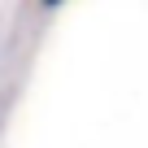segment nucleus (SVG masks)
<instances>
[{"label":"nucleus","mask_w":148,"mask_h":148,"mask_svg":"<svg viewBox=\"0 0 148 148\" xmlns=\"http://www.w3.org/2000/svg\"><path fill=\"white\" fill-rule=\"evenodd\" d=\"M39 5H44V9H61V5H65V0H39Z\"/></svg>","instance_id":"nucleus-1"}]
</instances>
